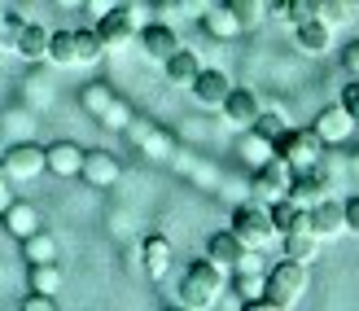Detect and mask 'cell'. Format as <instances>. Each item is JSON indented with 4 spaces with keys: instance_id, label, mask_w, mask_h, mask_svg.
I'll use <instances>...</instances> for the list:
<instances>
[{
    "instance_id": "23",
    "label": "cell",
    "mask_w": 359,
    "mask_h": 311,
    "mask_svg": "<svg viewBox=\"0 0 359 311\" xmlns=\"http://www.w3.org/2000/svg\"><path fill=\"white\" fill-rule=\"evenodd\" d=\"M197 22L206 27V35H215V40H232V35L241 31V22H237V13H232L228 5H210Z\"/></svg>"
},
{
    "instance_id": "42",
    "label": "cell",
    "mask_w": 359,
    "mask_h": 311,
    "mask_svg": "<svg viewBox=\"0 0 359 311\" xmlns=\"http://www.w3.org/2000/svg\"><path fill=\"white\" fill-rule=\"evenodd\" d=\"M114 5H118V0H93V9H97V18H101L105 9H114Z\"/></svg>"
},
{
    "instance_id": "13",
    "label": "cell",
    "mask_w": 359,
    "mask_h": 311,
    "mask_svg": "<svg viewBox=\"0 0 359 311\" xmlns=\"http://www.w3.org/2000/svg\"><path fill=\"white\" fill-rule=\"evenodd\" d=\"M79 176H83L93 189H110L114 180H118V162H114V154H105V150H88Z\"/></svg>"
},
{
    "instance_id": "39",
    "label": "cell",
    "mask_w": 359,
    "mask_h": 311,
    "mask_svg": "<svg viewBox=\"0 0 359 311\" xmlns=\"http://www.w3.org/2000/svg\"><path fill=\"white\" fill-rule=\"evenodd\" d=\"M342 211H346V232H355V237H359V197L342 202Z\"/></svg>"
},
{
    "instance_id": "18",
    "label": "cell",
    "mask_w": 359,
    "mask_h": 311,
    "mask_svg": "<svg viewBox=\"0 0 359 311\" xmlns=\"http://www.w3.org/2000/svg\"><path fill=\"white\" fill-rule=\"evenodd\" d=\"M245 254V246H241V237L237 232H215L210 241H206V259L210 263H219V267H237V259Z\"/></svg>"
},
{
    "instance_id": "37",
    "label": "cell",
    "mask_w": 359,
    "mask_h": 311,
    "mask_svg": "<svg viewBox=\"0 0 359 311\" xmlns=\"http://www.w3.org/2000/svg\"><path fill=\"white\" fill-rule=\"evenodd\" d=\"M342 110L355 119V127H359V84H346V93H342Z\"/></svg>"
},
{
    "instance_id": "32",
    "label": "cell",
    "mask_w": 359,
    "mask_h": 311,
    "mask_svg": "<svg viewBox=\"0 0 359 311\" xmlns=\"http://www.w3.org/2000/svg\"><path fill=\"white\" fill-rule=\"evenodd\" d=\"M110 105H114V93H110V88H101V84L83 88V110H93L97 119H101V114H105V110H110Z\"/></svg>"
},
{
    "instance_id": "14",
    "label": "cell",
    "mask_w": 359,
    "mask_h": 311,
    "mask_svg": "<svg viewBox=\"0 0 359 311\" xmlns=\"http://www.w3.org/2000/svg\"><path fill=\"white\" fill-rule=\"evenodd\" d=\"M140 48H145V58L167 62L171 53L180 48V40H175V31L167 22H145V27H140Z\"/></svg>"
},
{
    "instance_id": "27",
    "label": "cell",
    "mask_w": 359,
    "mask_h": 311,
    "mask_svg": "<svg viewBox=\"0 0 359 311\" xmlns=\"http://www.w3.org/2000/svg\"><path fill=\"white\" fill-rule=\"evenodd\" d=\"M48 62L53 66H75V31H53L48 35Z\"/></svg>"
},
{
    "instance_id": "26",
    "label": "cell",
    "mask_w": 359,
    "mask_h": 311,
    "mask_svg": "<svg viewBox=\"0 0 359 311\" xmlns=\"http://www.w3.org/2000/svg\"><path fill=\"white\" fill-rule=\"evenodd\" d=\"M272 18H276V22H290V27L311 22V18H316V0H276Z\"/></svg>"
},
{
    "instance_id": "4",
    "label": "cell",
    "mask_w": 359,
    "mask_h": 311,
    "mask_svg": "<svg viewBox=\"0 0 359 311\" xmlns=\"http://www.w3.org/2000/svg\"><path fill=\"white\" fill-rule=\"evenodd\" d=\"M272 150L290 162L294 171H307V167H316L320 162V154H325V140L316 136V127H307V132H294V127H285V132L276 136V145Z\"/></svg>"
},
{
    "instance_id": "24",
    "label": "cell",
    "mask_w": 359,
    "mask_h": 311,
    "mask_svg": "<svg viewBox=\"0 0 359 311\" xmlns=\"http://www.w3.org/2000/svg\"><path fill=\"white\" fill-rule=\"evenodd\" d=\"M316 250H320V237H316V232H307V228H294V232H285V259L311 263V259H316Z\"/></svg>"
},
{
    "instance_id": "19",
    "label": "cell",
    "mask_w": 359,
    "mask_h": 311,
    "mask_svg": "<svg viewBox=\"0 0 359 311\" xmlns=\"http://www.w3.org/2000/svg\"><path fill=\"white\" fill-rule=\"evenodd\" d=\"M140 259H145V272L154 281H163L167 272H171V241L167 237H145V246H140Z\"/></svg>"
},
{
    "instance_id": "34",
    "label": "cell",
    "mask_w": 359,
    "mask_h": 311,
    "mask_svg": "<svg viewBox=\"0 0 359 311\" xmlns=\"http://www.w3.org/2000/svg\"><path fill=\"white\" fill-rule=\"evenodd\" d=\"M255 132H259L263 140H272V145H276V136L285 132V119H280V114H263V110H259V119H255Z\"/></svg>"
},
{
    "instance_id": "35",
    "label": "cell",
    "mask_w": 359,
    "mask_h": 311,
    "mask_svg": "<svg viewBox=\"0 0 359 311\" xmlns=\"http://www.w3.org/2000/svg\"><path fill=\"white\" fill-rule=\"evenodd\" d=\"M101 123H105V127H114V132H123V127L132 123V110L123 105V101H114V105H110V110L101 114Z\"/></svg>"
},
{
    "instance_id": "31",
    "label": "cell",
    "mask_w": 359,
    "mask_h": 311,
    "mask_svg": "<svg viewBox=\"0 0 359 311\" xmlns=\"http://www.w3.org/2000/svg\"><path fill=\"white\" fill-rule=\"evenodd\" d=\"M22 246H27V259H31V263H48V259H57V246H53V237H44V232H31Z\"/></svg>"
},
{
    "instance_id": "10",
    "label": "cell",
    "mask_w": 359,
    "mask_h": 311,
    "mask_svg": "<svg viewBox=\"0 0 359 311\" xmlns=\"http://www.w3.org/2000/svg\"><path fill=\"white\" fill-rule=\"evenodd\" d=\"M224 119L232 123V127H255V119H259V97L250 93V88H228V97H224Z\"/></svg>"
},
{
    "instance_id": "36",
    "label": "cell",
    "mask_w": 359,
    "mask_h": 311,
    "mask_svg": "<svg viewBox=\"0 0 359 311\" xmlns=\"http://www.w3.org/2000/svg\"><path fill=\"white\" fill-rule=\"evenodd\" d=\"M237 289L255 298V294H263V277H259L255 267H237Z\"/></svg>"
},
{
    "instance_id": "25",
    "label": "cell",
    "mask_w": 359,
    "mask_h": 311,
    "mask_svg": "<svg viewBox=\"0 0 359 311\" xmlns=\"http://www.w3.org/2000/svg\"><path fill=\"white\" fill-rule=\"evenodd\" d=\"M27 281H31L35 294H57V289H62V267L53 263V259H48V263H31Z\"/></svg>"
},
{
    "instance_id": "21",
    "label": "cell",
    "mask_w": 359,
    "mask_h": 311,
    "mask_svg": "<svg viewBox=\"0 0 359 311\" xmlns=\"http://www.w3.org/2000/svg\"><path fill=\"white\" fill-rule=\"evenodd\" d=\"M13 53H18V58H27V62H44V58H48V31L35 27V22H22Z\"/></svg>"
},
{
    "instance_id": "22",
    "label": "cell",
    "mask_w": 359,
    "mask_h": 311,
    "mask_svg": "<svg viewBox=\"0 0 359 311\" xmlns=\"http://www.w3.org/2000/svg\"><path fill=\"white\" fill-rule=\"evenodd\" d=\"M163 66H167V84H175V88H189V84L197 79V70H202L197 53H189V48H175Z\"/></svg>"
},
{
    "instance_id": "12",
    "label": "cell",
    "mask_w": 359,
    "mask_h": 311,
    "mask_svg": "<svg viewBox=\"0 0 359 311\" xmlns=\"http://www.w3.org/2000/svg\"><path fill=\"white\" fill-rule=\"evenodd\" d=\"M123 132H128L149 158H171V154H175V140L163 132V127H154V123H128Z\"/></svg>"
},
{
    "instance_id": "38",
    "label": "cell",
    "mask_w": 359,
    "mask_h": 311,
    "mask_svg": "<svg viewBox=\"0 0 359 311\" xmlns=\"http://www.w3.org/2000/svg\"><path fill=\"white\" fill-rule=\"evenodd\" d=\"M53 307V294H35L31 289V298H22V311H48Z\"/></svg>"
},
{
    "instance_id": "5",
    "label": "cell",
    "mask_w": 359,
    "mask_h": 311,
    "mask_svg": "<svg viewBox=\"0 0 359 311\" xmlns=\"http://www.w3.org/2000/svg\"><path fill=\"white\" fill-rule=\"evenodd\" d=\"M290 180H294V167L280 154H272L267 162H259V167H255L250 193H255V202H276V197L290 193Z\"/></svg>"
},
{
    "instance_id": "33",
    "label": "cell",
    "mask_w": 359,
    "mask_h": 311,
    "mask_svg": "<svg viewBox=\"0 0 359 311\" xmlns=\"http://www.w3.org/2000/svg\"><path fill=\"white\" fill-rule=\"evenodd\" d=\"M272 154H276V150H272V140H263V136L255 132V127H250V140H245V158H250V162L259 167V162H267Z\"/></svg>"
},
{
    "instance_id": "40",
    "label": "cell",
    "mask_w": 359,
    "mask_h": 311,
    "mask_svg": "<svg viewBox=\"0 0 359 311\" xmlns=\"http://www.w3.org/2000/svg\"><path fill=\"white\" fill-rule=\"evenodd\" d=\"M175 5H180V9H184L189 18H202V13H206V9L215 5V0H175Z\"/></svg>"
},
{
    "instance_id": "28",
    "label": "cell",
    "mask_w": 359,
    "mask_h": 311,
    "mask_svg": "<svg viewBox=\"0 0 359 311\" xmlns=\"http://www.w3.org/2000/svg\"><path fill=\"white\" fill-rule=\"evenodd\" d=\"M316 18L325 27H346L355 18V5H351V0H316Z\"/></svg>"
},
{
    "instance_id": "20",
    "label": "cell",
    "mask_w": 359,
    "mask_h": 311,
    "mask_svg": "<svg viewBox=\"0 0 359 311\" xmlns=\"http://www.w3.org/2000/svg\"><path fill=\"white\" fill-rule=\"evenodd\" d=\"M0 219H5V228L18 237V241H27L31 232H40V215H35V206H27V202H9L0 211Z\"/></svg>"
},
{
    "instance_id": "7",
    "label": "cell",
    "mask_w": 359,
    "mask_h": 311,
    "mask_svg": "<svg viewBox=\"0 0 359 311\" xmlns=\"http://www.w3.org/2000/svg\"><path fill=\"white\" fill-rule=\"evenodd\" d=\"M329 189H333V185H329V171L316 162V167H307V171H294L290 193H285V197H294L298 206H316L320 197H329Z\"/></svg>"
},
{
    "instance_id": "29",
    "label": "cell",
    "mask_w": 359,
    "mask_h": 311,
    "mask_svg": "<svg viewBox=\"0 0 359 311\" xmlns=\"http://www.w3.org/2000/svg\"><path fill=\"white\" fill-rule=\"evenodd\" d=\"M101 53H105V44H101L97 27L93 31H75V58L79 62H101Z\"/></svg>"
},
{
    "instance_id": "2",
    "label": "cell",
    "mask_w": 359,
    "mask_h": 311,
    "mask_svg": "<svg viewBox=\"0 0 359 311\" xmlns=\"http://www.w3.org/2000/svg\"><path fill=\"white\" fill-rule=\"evenodd\" d=\"M263 294L272 298L276 311L294 307L302 294H307V263H298V259H280L276 267H267V277H263Z\"/></svg>"
},
{
    "instance_id": "16",
    "label": "cell",
    "mask_w": 359,
    "mask_h": 311,
    "mask_svg": "<svg viewBox=\"0 0 359 311\" xmlns=\"http://www.w3.org/2000/svg\"><path fill=\"white\" fill-rule=\"evenodd\" d=\"M311 232H316V237H337V232H346V211H342V202L320 197V202L311 206Z\"/></svg>"
},
{
    "instance_id": "41",
    "label": "cell",
    "mask_w": 359,
    "mask_h": 311,
    "mask_svg": "<svg viewBox=\"0 0 359 311\" xmlns=\"http://www.w3.org/2000/svg\"><path fill=\"white\" fill-rule=\"evenodd\" d=\"M342 66H346L351 75L359 79V40H355V44H346V53H342Z\"/></svg>"
},
{
    "instance_id": "30",
    "label": "cell",
    "mask_w": 359,
    "mask_h": 311,
    "mask_svg": "<svg viewBox=\"0 0 359 311\" xmlns=\"http://www.w3.org/2000/svg\"><path fill=\"white\" fill-rule=\"evenodd\" d=\"M224 5H228L232 13H237L241 31H245V27H259V22H263V9H267L263 0H224Z\"/></svg>"
},
{
    "instance_id": "15",
    "label": "cell",
    "mask_w": 359,
    "mask_h": 311,
    "mask_svg": "<svg viewBox=\"0 0 359 311\" xmlns=\"http://www.w3.org/2000/svg\"><path fill=\"white\" fill-rule=\"evenodd\" d=\"M351 132H355V119L346 114L342 105H329V110H320V119H316V136L325 140V145H342Z\"/></svg>"
},
{
    "instance_id": "44",
    "label": "cell",
    "mask_w": 359,
    "mask_h": 311,
    "mask_svg": "<svg viewBox=\"0 0 359 311\" xmlns=\"http://www.w3.org/2000/svg\"><path fill=\"white\" fill-rule=\"evenodd\" d=\"M163 5H175V0H163Z\"/></svg>"
},
{
    "instance_id": "8",
    "label": "cell",
    "mask_w": 359,
    "mask_h": 311,
    "mask_svg": "<svg viewBox=\"0 0 359 311\" xmlns=\"http://www.w3.org/2000/svg\"><path fill=\"white\" fill-rule=\"evenodd\" d=\"M0 167H5L9 180H35L44 171V150L40 145H13V150H5V158H0Z\"/></svg>"
},
{
    "instance_id": "43",
    "label": "cell",
    "mask_w": 359,
    "mask_h": 311,
    "mask_svg": "<svg viewBox=\"0 0 359 311\" xmlns=\"http://www.w3.org/2000/svg\"><path fill=\"white\" fill-rule=\"evenodd\" d=\"M0 27H5V13H0Z\"/></svg>"
},
{
    "instance_id": "1",
    "label": "cell",
    "mask_w": 359,
    "mask_h": 311,
    "mask_svg": "<svg viewBox=\"0 0 359 311\" xmlns=\"http://www.w3.org/2000/svg\"><path fill=\"white\" fill-rule=\"evenodd\" d=\"M219 294H224V267L210 263V259H197L184 272V281H180V303L193 307V311L215 307V303H219Z\"/></svg>"
},
{
    "instance_id": "6",
    "label": "cell",
    "mask_w": 359,
    "mask_h": 311,
    "mask_svg": "<svg viewBox=\"0 0 359 311\" xmlns=\"http://www.w3.org/2000/svg\"><path fill=\"white\" fill-rule=\"evenodd\" d=\"M136 31H140V9H132V5H114L97 18V35L105 48H123Z\"/></svg>"
},
{
    "instance_id": "11",
    "label": "cell",
    "mask_w": 359,
    "mask_h": 311,
    "mask_svg": "<svg viewBox=\"0 0 359 311\" xmlns=\"http://www.w3.org/2000/svg\"><path fill=\"white\" fill-rule=\"evenodd\" d=\"M79 167H83V150H79L75 140H57V145H48V150H44V171L70 180V176H79Z\"/></svg>"
},
{
    "instance_id": "17",
    "label": "cell",
    "mask_w": 359,
    "mask_h": 311,
    "mask_svg": "<svg viewBox=\"0 0 359 311\" xmlns=\"http://www.w3.org/2000/svg\"><path fill=\"white\" fill-rule=\"evenodd\" d=\"M294 35H298V48L307 53V58H325V53L333 48V27H325L320 18H311V22H298Z\"/></svg>"
},
{
    "instance_id": "3",
    "label": "cell",
    "mask_w": 359,
    "mask_h": 311,
    "mask_svg": "<svg viewBox=\"0 0 359 311\" xmlns=\"http://www.w3.org/2000/svg\"><path fill=\"white\" fill-rule=\"evenodd\" d=\"M232 232L241 237L245 250H263L276 237L272 215H267V202H241L237 211H232Z\"/></svg>"
},
{
    "instance_id": "9",
    "label": "cell",
    "mask_w": 359,
    "mask_h": 311,
    "mask_svg": "<svg viewBox=\"0 0 359 311\" xmlns=\"http://www.w3.org/2000/svg\"><path fill=\"white\" fill-rule=\"evenodd\" d=\"M228 75H224V70H197V79L189 84V93H193V101L197 105H206V110H215V105H224V97H228Z\"/></svg>"
}]
</instances>
